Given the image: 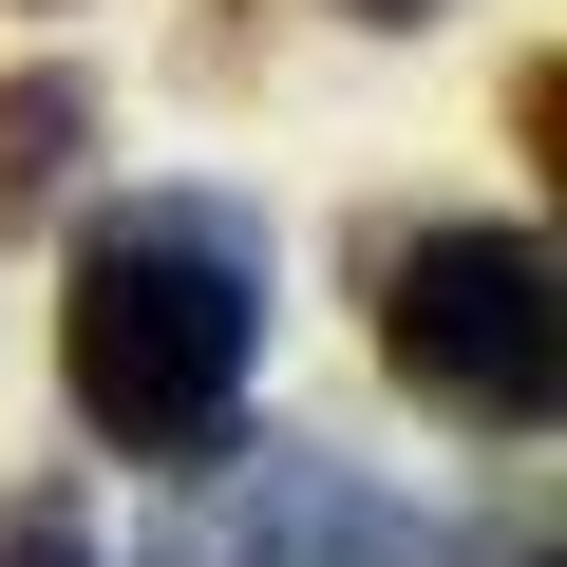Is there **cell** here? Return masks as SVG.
<instances>
[{
	"mask_svg": "<svg viewBox=\"0 0 567 567\" xmlns=\"http://www.w3.org/2000/svg\"><path fill=\"white\" fill-rule=\"evenodd\" d=\"M246 360H265V227L208 189H133L76 246V303H58V379L114 454L208 473L246 435Z\"/></svg>",
	"mask_w": 567,
	"mask_h": 567,
	"instance_id": "cell-1",
	"label": "cell"
},
{
	"mask_svg": "<svg viewBox=\"0 0 567 567\" xmlns=\"http://www.w3.org/2000/svg\"><path fill=\"white\" fill-rule=\"evenodd\" d=\"M379 360L435 416H473V435H548L567 416V284H548V246L529 227H416L379 265Z\"/></svg>",
	"mask_w": 567,
	"mask_h": 567,
	"instance_id": "cell-2",
	"label": "cell"
},
{
	"mask_svg": "<svg viewBox=\"0 0 567 567\" xmlns=\"http://www.w3.org/2000/svg\"><path fill=\"white\" fill-rule=\"evenodd\" d=\"M152 567H435V511H398L379 473L265 435L227 492H189V511L152 529Z\"/></svg>",
	"mask_w": 567,
	"mask_h": 567,
	"instance_id": "cell-3",
	"label": "cell"
},
{
	"mask_svg": "<svg viewBox=\"0 0 567 567\" xmlns=\"http://www.w3.org/2000/svg\"><path fill=\"white\" fill-rule=\"evenodd\" d=\"M76 152H95V95L76 76H0V227H39L76 189Z\"/></svg>",
	"mask_w": 567,
	"mask_h": 567,
	"instance_id": "cell-4",
	"label": "cell"
},
{
	"mask_svg": "<svg viewBox=\"0 0 567 567\" xmlns=\"http://www.w3.org/2000/svg\"><path fill=\"white\" fill-rule=\"evenodd\" d=\"M0 567H95V529H76L58 492H0Z\"/></svg>",
	"mask_w": 567,
	"mask_h": 567,
	"instance_id": "cell-5",
	"label": "cell"
},
{
	"mask_svg": "<svg viewBox=\"0 0 567 567\" xmlns=\"http://www.w3.org/2000/svg\"><path fill=\"white\" fill-rule=\"evenodd\" d=\"M341 20H379V39H416V20H454V0H341Z\"/></svg>",
	"mask_w": 567,
	"mask_h": 567,
	"instance_id": "cell-6",
	"label": "cell"
}]
</instances>
